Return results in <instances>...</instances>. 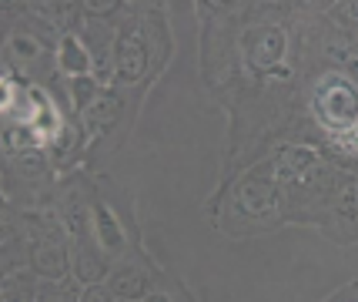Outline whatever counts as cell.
<instances>
[{"label":"cell","instance_id":"cell-1","mask_svg":"<svg viewBox=\"0 0 358 302\" xmlns=\"http://www.w3.org/2000/svg\"><path fill=\"white\" fill-rule=\"evenodd\" d=\"M288 219V205H285V191L268 172V165L255 168L245 175L231 191V222H245L241 232H258V228H271Z\"/></svg>","mask_w":358,"mask_h":302},{"label":"cell","instance_id":"cell-2","mask_svg":"<svg viewBox=\"0 0 358 302\" xmlns=\"http://www.w3.org/2000/svg\"><path fill=\"white\" fill-rule=\"evenodd\" d=\"M312 114L328 135H345L358 125V84L342 71H328L312 91Z\"/></svg>","mask_w":358,"mask_h":302},{"label":"cell","instance_id":"cell-3","mask_svg":"<svg viewBox=\"0 0 358 302\" xmlns=\"http://www.w3.org/2000/svg\"><path fill=\"white\" fill-rule=\"evenodd\" d=\"M104 282H108V289L121 302H144L157 289L161 275L151 269V262L141 255L138 245H131L121 259L110 262V272Z\"/></svg>","mask_w":358,"mask_h":302},{"label":"cell","instance_id":"cell-4","mask_svg":"<svg viewBox=\"0 0 358 302\" xmlns=\"http://www.w3.org/2000/svg\"><path fill=\"white\" fill-rule=\"evenodd\" d=\"M148 31H144V24H141L138 17L134 20H127L121 34H114V88L121 84H138L144 78V71H148V61H151V50H148Z\"/></svg>","mask_w":358,"mask_h":302},{"label":"cell","instance_id":"cell-5","mask_svg":"<svg viewBox=\"0 0 358 302\" xmlns=\"http://www.w3.org/2000/svg\"><path fill=\"white\" fill-rule=\"evenodd\" d=\"M124 228H131V222L117 215V198L110 202L108 195L94 191V235H97V245L104 249L108 259H121L134 245V242H127Z\"/></svg>","mask_w":358,"mask_h":302},{"label":"cell","instance_id":"cell-6","mask_svg":"<svg viewBox=\"0 0 358 302\" xmlns=\"http://www.w3.org/2000/svg\"><path fill=\"white\" fill-rule=\"evenodd\" d=\"M245 57H248L251 71L265 74L275 71L278 61L285 57V31L275 24H262V27H251L245 34Z\"/></svg>","mask_w":358,"mask_h":302},{"label":"cell","instance_id":"cell-7","mask_svg":"<svg viewBox=\"0 0 358 302\" xmlns=\"http://www.w3.org/2000/svg\"><path fill=\"white\" fill-rule=\"evenodd\" d=\"M322 225H328V232L338 235V225L352 228V239L358 235V175H342L338 185L328 198V208L322 215Z\"/></svg>","mask_w":358,"mask_h":302},{"label":"cell","instance_id":"cell-8","mask_svg":"<svg viewBox=\"0 0 358 302\" xmlns=\"http://www.w3.org/2000/svg\"><path fill=\"white\" fill-rule=\"evenodd\" d=\"M121 104H124V95H121L117 88L101 91V97L80 114V118H84V138H101V135H108V128L117 121Z\"/></svg>","mask_w":358,"mask_h":302},{"label":"cell","instance_id":"cell-9","mask_svg":"<svg viewBox=\"0 0 358 302\" xmlns=\"http://www.w3.org/2000/svg\"><path fill=\"white\" fill-rule=\"evenodd\" d=\"M50 168H54V161H50V155H47V148L10 155V175H14L17 181H24L31 191L44 188L47 178H50Z\"/></svg>","mask_w":358,"mask_h":302},{"label":"cell","instance_id":"cell-10","mask_svg":"<svg viewBox=\"0 0 358 302\" xmlns=\"http://www.w3.org/2000/svg\"><path fill=\"white\" fill-rule=\"evenodd\" d=\"M91 67H94V57H91V50L84 48V41H80L78 34L61 37V44H57V71L84 78V74H91Z\"/></svg>","mask_w":358,"mask_h":302},{"label":"cell","instance_id":"cell-11","mask_svg":"<svg viewBox=\"0 0 358 302\" xmlns=\"http://www.w3.org/2000/svg\"><path fill=\"white\" fill-rule=\"evenodd\" d=\"M84 148V128L78 121H64L61 135L47 144V155L54 161V168H67L71 161L78 158V151Z\"/></svg>","mask_w":358,"mask_h":302},{"label":"cell","instance_id":"cell-12","mask_svg":"<svg viewBox=\"0 0 358 302\" xmlns=\"http://www.w3.org/2000/svg\"><path fill=\"white\" fill-rule=\"evenodd\" d=\"M37 286H41V275L34 269H20L3 275V302H37Z\"/></svg>","mask_w":358,"mask_h":302},{"label":"cell","instance_id":"cell-13","mask_svg":"<svg viewBox=\"0 0 358 302\" xmlns=\"http://www.w3.org/2000/svg\"><path fill=\"white\" fill-rule=\"evenodd\" d=\"M80 282L74 275L67 279H41L37 286V302H80Z\"/></svg>","mask_w":358,"mask_h":302},{"label":"cell","instance_id":"cell-14","mask_svg":"<svg viewBox=\"0 0 358 302\" xmlns=\"http://www.w3.org/2000/svg\"><path fill=\"white\" fill-rule=\"evenodd\" d=\"M71 97H74V111L84 114L91 108L94 101L101 97V81L94 78V74H84V78H71Z\"/></svg>","mask_w":358,"mask_h":302},{"label":"cell","instance_id":"cell-15","mask_svg":"<svg viewBox=\"0 0 358 302\" xmlns=\"http://www.w3.org/2000/svg\"><path fill=\"white\" fill-rule=\"evenodd\" d=\"M331 17H335V24H338L342 31L358 37V4H335Z\"/></svg>","mask_w":358,"mask_h":302},{"label":"cell","instance_id":"cell-16","mask_svg":"<svg viewBox=\"0 0 358 302\" xmlns=\"http://www.w3.org/2000/svg\"><path fill=\"white\" fill-rule=\"evenodd\" d=\"M80 302H121V299L108 289V282H94V286L80 289Z\"/></svg>","mask_w":358,"mask_h":302},{"label":"cell","instance_id":"cell-17","mask_svg":"<svg viewBox=\"0 0 358 302\" xmlns=\"http://www.w3.org/2000/svg\"><path fill=\"white\" fill-rule=\"evenodd\" d=\"M117 0H97V4H84V14L94 17V20H104V17H114L117 14Z\"/></svg>","mask_w":358,"mask_h":302},{"label":"cell","instance_id":"cell-18","mask_svg":"<svg viewBox=\"0 0 358 302\" xmlns=\"http://www.w3.org/2000/svg\"><path fill=\"white\" fill-rule=\"evenodd\" d=\"M144 302H187V296L181 292V289H178V292H171V286H161V282H157V289Z\"/></svg>","mask_w":358,"mask_h":302},{"label":"cell","instance_id":"cell-19","mask_svg":"<svg viewBox=\"0 0 358 302\" xmlns=\"http://www.w3.org/2000/svg\"><path fill=\"white\" fill-rule=\"evenodd\" d=\"M328 302H358V286H345L342 292H335Z\"/></svg>","mask_w":358,"mask_h":302},{"label":"cell","instance_id":"cell-20","mask_svg":"<svg viewBox=\"0 0 358 302\" xmlns=\"http://www.w3.org/2000/svg\"><path fill=\"white\" fill-rule=\"evenodd\" d=\"M355 131H358V125H355Z\"/></svg>","mask_w":358,"mask_h":302},{"label":"cell","instance_id":"cell-21","mask_svg":"<svg viewBox=\"0 0 358 302\" xmlns=\"http://www.w3.org/2000/svg\"><path fill=\"white\" fill-rule=\"evenodd\" d=\"M355 41H358V37H355Z\"/></svg>","mask_w":358,"mask_h":302}]
</instances>
